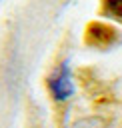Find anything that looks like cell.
Segmentation results:
<instances>
[{"label":"cell","mask_w":122,"mask_h":128,"mask_svg":"<svg viewBox=\"0 0 122 128\" xmlns=\"http://www.w3.org/2000/svg\"><path fill=\"white\" fill-rule=\"evenodd\" d=\"M48 88L56 100H68L74 94V84H72V74L68 64H60L50 76H48Z\"/></svg>","instance_id":"obj_1"},{"label":"cell","mask_w":122,"mask_h":128,"mask_svg":"<svg viewBox=\"0 0 122 128\" xmlns=\"http://www.w3.org/2000/svg\"><path fill=\"white\" fill-rule=\"evenodd\" d=\"M104 12L116 20H122V0H104Z\"/></svg>","instance_id":"obj_2"},{"label":"cell","mask_w":122,"mask_h":128,"mask_svg":"<svg viewBox=\"0 0 122 128\" xmlns=\"http://www.w3.org/2000/svg\"><path fill=\"white\" fill-rule=\"evenodd\" d=\"M72 128H106V124H104V120H100V118H82V120H78Z\"/></svg>","instance_id":"obj_3"}]
</instances>
